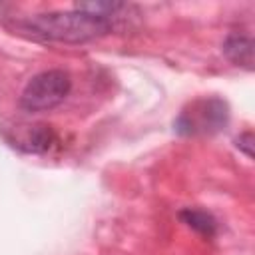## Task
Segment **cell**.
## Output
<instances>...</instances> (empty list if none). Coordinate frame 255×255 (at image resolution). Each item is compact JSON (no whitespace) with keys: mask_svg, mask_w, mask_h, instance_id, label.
Wrapping results in <instances>:
<instances>
[{"mask_svg":"<svg viewBox=\"0 0 255 255\" xmlns=\"http://www.w3.org/2000/svg\"><path fill=\"white\" fill-rule=\"evenodd\" d=\"M16 28L42 42L58 44H86L114 32V18L88 12L82 8L36 14L18 20Z\"/></svg>","mask_w":255,"mask_h":255,"instance_id":"1","label":"cell"},{"mask_svg":"<svg viewBox=\"0 0 255 255\" xmlns=\"http://www.w3.org/2000/svg\"><path fill=\"white\" fill-rule=\"evenodd\" d=\"M229 124V106L217 96L197 98L181 110L173 122V129L179 135H213L225 129Z\"/></svg>","mask_w":255,"mask_h":255,"instance_id":"2","label":"cell"},{"mask_svg":"<svg viewBox=\"0 0 255 255\" xmlns=\"http://www.w3.org/2000/svg\"><path fill=\"white\" fill-rule=\"evenodd\" d=\"M72 92V78L64 70H44L36 74L20 94V108L28 114L58 108Z\"/></svg>","mask_w":255,"mask_h":255,"instance_id":"3","label":"cell"},{"mask_svg":"<svg viewBox=\"0 0 255 255\" xmlns=\"http://www.w3.org/2000/svg\"><path fill=\"white\" fill-rule=\"evenodd\" d=\"M223 54L227 60L235 66H241L245 70H253V40L247 34L231 32L223 40Z\"/></svg>","mask_w":255,"mask_h":255,"instance_id":"4","label":"cell"},{"mask_svg":"<svg viewBox=\"0 0 255 255\" xmlns=\"http://www.w3.org/2000/svg\"><path fill=\"white\" fill-rule=\"evenodd\" d=\"M56 141H58V137L50 126H30V129L22 137V143H18V145L32 153H44Z\"/></svg>","mask_w":255,"mask_h":255,"instance_id":"5","label":"cell"},{"mask_svg":"<svg viewBox=\"0 0 255 255\" xmlns=\"http://www.w3.org/2000/svg\"><path fill=\"white\" fill-rule=\"evenodd\" d=\"M179 219H181L187 227H191L193 231H197V233H201V235H205V237H213L215 231H217V221H215V217H213L211 213L203 211V209L187 207V209H183V211L179 213Z\"/></svg>","mask_w":255,"mask_h":255,"instance_id":"6","label":"cell"},{"mask_svg":"<svg viewBox=\"0 0 255 255\" xmlns=\"http://www.w3.org/2000/svg\"><path fill=\"white\" fill-rule=\"evenodd\" d=\"M235 147L243 151L247 157H253V133L251 131L239 133V137H235Z\"/></svg>","mask_w":255,"mask_h":255,"instance_id":"7","label":"cell"}]
</instances>
